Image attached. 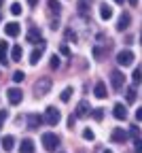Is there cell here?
Masks as SVG:
<instances>
[{
  "instance_id": "cell-1",
  "label": "cell",
  "mask_w": 142,
  "mask_h": 153,
  "mask_svg": "<svg viewBox=\"0 0 142 153\" xmlns=\"http://www.w3.org/2000/svg\"><path fill=\"white\" fill-rule=\"evenodd\" d=\"M43 147H45L47 151H55V149L59 147V136H57V134H53V132H45V134H43Z\"/></svg>"
},
{
  "instance_id": "cell-2",
  "label": "cell",
  "mask_w": 142,
  "mask_h": 153,
  "mask_svg": "<svg viewBox=\"0 0 142 153\" xmlns=\"http://www.w3.org/2000/svg\"><path fill=\"white\" fill-rule=\"evenodd\" d=\"M51 85H53V81L49 79V76H40V79L36 81V85H34L36 96H47L49 89H51Z\"/></svg>"
},
{
  "instance_id": "cell-3",
  "label": "cell",
  "mask_w": 142,
  "mask_h": 153,
  "mask_svg": "<svg viewBox=\"0 0 142 153\" xmlns=\"http://www.w3.org/2000/svg\"><path fill=\"white\" fill-rule=\"evenodd\" d=\"M59 119H62V113H59L55 106H49V108L45 111V117H43L45 123H49V126H57Z\"/></svg>"
},
{
  "instance_id": "cell-4",
  "label": "cell",
  "mask_w": 142,
  "mask_h": 153,
  "mask_svg": "<svg viewBox=\"0 0 142 153\" xmlns=\"http://www.w3.org/2000/svg\"><path fill=\"white\" fill-rule=\"evenodd\" d=\"M117 64H119V66H123V68L132 66V64H134V53H132L129 49L119 51V53H117Z\"/></svg>"
},
{
  "instance_id": "cell-5",
  "label": "cell",
  "mask_w": 142,
  "mask_h": 153,
  "mask_svg": "<svg viewBox=\"0 0 142 153\" xmlns=\"http://www.w3.org/2000/svg\"><path fill=\"white\" fill-rule=\"evenodd\" d=\"M123 83H125V74L121 70H112L110 72V85H112V89H121Z\"/></svg>"
},
{
  "instance_id": "cell-6",
  "label": "cell",
  "mask_w": 142,
  "mask_h": 153,
  "mask_svg": "<svg viewBox=\"0 0 142 153\" xmlns=\"http://www.w3.org/2000/svg\"><path fill=\"white\" fill-rule=\"evenodd\" d=\"M7 98H9V102H11V104H19V102L24 100V94H21V89L11 87V89L7 91Z\"/></svg>"
},
{
  "instance_id": "cell-7",
  "label": "cell",
  "mask_w": 142,
  "mask_h": 153,
  "mask_svg": "<svg viewBox=\"0 0 142 153\" xmlns=\"http://www.w3.org/2000/svg\"><path fill=\"white\" fill-rule=\"evenodd\" d=\"M89 113H91V106H89V102H87V100H81V102L76 104L74 117H87Z\"/></svg>"
},
{
  "instance_id": "cell-8",
  "label": "cell",
  "mask_w": 142,
  "mask_h": 153,
  "mask_svg": "<svg viewBox=\"0 0 142 153\" xmlns=\"http://www.w3.org/2000/svg\"><path fill=\"white\" fill-rule=\"evenodd\" d=\"M127 136H129V134H127L123 128H115V130H112V134H110L112 143H125V140H127Z\"/></svg>"
},
{
  "instance_id": "cell-9",
  "label": "cell",
  "mask_w": 142,
  "mask_h": 153,
  "mask_svg": "<svg viewBox=\"0 0 142 153\" xmlns=\"http://www.w3.org/2000/svg\"><path fill=\"white\" fill-rule=\"evenodd\" d=\"M43 51H45V41L38 45V49H34V51L30 53V64H32V66H36V64H38V60L43 57Z\"/></svg>"
},
{
  "instance_id": "cell-10",
  "label": "cell",
  "mask_w": 142,
  "mask_h": 153,
  "mask_svg": "<svg viewBox=\"0 0 142 153\" xmlns=\"http://www.w3.org/2000/svg\"><path fill=\"white\" fill-rule=\"evenodd\" d=\"M112 115H115V119H127V108L123 106V104H121V102H117L115 104V108H112Z\"/></svg>"
},
{
  "instance_id": "cell-11",
  "label": "cell",
  "mask_w": 142,
  "mask_h": 153,
  "mask_svg": "<svg viewBox=\"0 0 142 153\" xmlns=\"http://www.w3.org/2000/svg\"><path fill=\"white\" fill-rule=\"evenodd\" d=\"M19 32H21V28H19L17 22H9V24H4V34H7V36H17Z\"/></svg>"
},
{
  "instance_id": "cell-12",
  "label": "cell",
  "mask_w": 142,
  "mask_h": 153,
  "mask_svg": "<svg viewBox=\"0 0 142 153\" xmlns=\"http://www.w3.org/2000/svg\"><path fill=\"white\" fill-rule=\"evenodd\" d=\"M129 22H132V17H129V13H123L119 17V22H117V30L119 32H123V30H127L129 28Z\"/></svg>"
},
{
  "instance_id": "cell-13",
  "label": "cell",
  "mask_w": 142,
  "mask_h": 153,
  "mask_svg": "<svg viewBox=\"0 0 142 153\" xmlns=\"http://www.w3.org/2000/svg\"><path fill=\"white\" fill-rule=\"evenodd\" d=\"M40 123H43V117H40V115H36V113L28 115V128L30 130H38Z\"/></svg>"
},
{
  "instance_id": "cell-14",
  "label": "cell",
  "mask_w": 142,
  "mask_h": 153,
  "mask_svg": "<svg viewBox=\"0 0 142 153\" xmlns=\"http://www.w3.org/2000/svg\"><path fill=\"white\" fill-rule=\"evenodd\" d=\"M9 64V43H0V66Z\"/></svg>"
},
{
  "instance_id": "cell-15",
  "label": "cell",
  "mask_w": 142,
  "mask_h": 153,
  "mask_svg": "<svg viewBox=\"0 0 142 153\" xmlns=\"http://www.w3.org/2000/svg\"><path fill=\"white\" fill-rule=\"evenodd\" d=\"M28 43H43V34H40V30L32 28L28 32Z\"/></svg>"
},
{
  "instance_id": "cell-16",
  "label": "cell",
  "mask_w": 142,
  "mask_h": 153,
  "mask_svg": "<svg viewBox=\"0 0 142 153\" xmlns=\"http://www.w3.org/2000/svg\"><path fill=\"white\" fill-rule=\"evenodd\" d=\"M19 151H21V153H34V140L32 138H24Z\"/></svg>"
},
{
  "instance_id": "cell-17",
  "label": "cell",
  "mask_w": 142,
  "mask_h": 153,
  "mask_svg": "<svg viewBox=\"0 0 142 153\" xmlns=\"http://www.w3.org/2000/svg\"><path fill=\"white\" fill-rule=\"evenodd\" d=\"M93 94H95V98H100V100H102V98H106V85L102 83V81H98L95 83V89H93Z\"/></svg>"
},
{
  "instance_id": "cell-18",
  "label": "cell",
  "mask_w": 142,
  "mask_h": 153,
  "mask_svg": "<svg viewBox=\"0 0 142 153\" xmlns=\"http://www.w3.org/2000/svg\"><path fill=\"white\" fill-rule=\"evenodd\" d=\"M21 55H24L21 45H15V47L11 49V62H21Z\"/></svg>"
},
{
  "instance_id": "cell-19",
  "label": "cell",
  "mask_w": 142,
  "mask_h": 153,
  "mask_svg": "<svg viewBox=\"0 0 142 153\" xmlns=\"http://www.w3.org/2000/svg\"><path fill=\"white\" fill-rule=\"evenodd\" d=\"M100 17H102L104 22H108V19L112 17V7L110 4H102L100 7Z\"/></svg>"
},
{
  "instance_id": "cell-20",
  "label": "cell",
  "mask_w": 142,
  "mask_h": 153,
  "mask_svg": "<svg viewBox=\"0 0 142 153\" xmlns=\"http://www.w3.org/2000/svg\"><path fill=\"white\" fill-rule=\"evenodd\" d=\"M2 147H4V151H13L15 138H13V136H4V138H2Z\"/></svg>"
},
{
  "instance_id": "cell-21",
  "label": "cell",
  "mask_w": 142,
  "mask_h": 153,
  "mask_svg": "<svg viewBox=\"0 0 142 153\" xmlns=\"http://www.w3.org/2000/svg\"><path fill=\"white\" fill-rule=\"evenodd\" d=\"M132 81H134V87L142 83V68H136V70H134V74H132Z\"/></svg>"
},
{
  "instance_id": "cell-22",
  "label": "cell",
  "mask_w": 142,
  "mask_h": 153,
  "mask_svg": "<svg viewBox=\"0 0 142 153\" xmlns=\"http://www.w3.org/2000/svg\"><path fill=\"white\" fill-rule=\"evenodd\" d=\"M49 9H51V13H55V15L62 13V4H59L57 0H49Z\"/></svg>"
},
{
  "instance_id": "cell-23",
  "label": "cell",
  "mask_w": 142,
  "mask_h": 153,
  "mask_svg": "<svg viewBox=\"0 0 142 153\" xmlns=\"http://www.w3.org/2000/svg\"><path fill=\"white\" fill-rule=\"evenodd\" d=\"M125 98H127V102H136V87L125 89Z\"/></svg>"
},
{
  "instance_id": "cell-24",
  "label": "cell",
  "mask_w": 142,
  "mask_h": 153,
  "mask_svg": "<svg viewBox=\"0 0 142 153\" xmlns=\"http://www.w3.org/2000/svg\"><path fill=\"white\" fill-rule=\"evenodd\" d=\"M70 96H72V87H66L62 94H59V100H62V102H68V100H70Z\"/></svg>"
},
{
  "instance_id": "cell-25",
  "label": "cell",
  "mask_w": 142,
  "mask_h": 153,
  "mask_svg": "<svg viewBox=\"0 0 142 153\" xmlns=\"http://www.w3.org/2000/svg\"><path fill=\"white\" fill-rule=\"evenodd\" d=\"M91 117H93L95 121H102V117H104V108H93V111H91Z\"/></svg>"
},
{
  "instance_id": "cell-26",
  "label": "cell",
  "mask_w": 142,
  "mask_h": 153,
  "mask_svg": "<svg viewBox=\"0 0 142 153\" xmlns=\"http://www.w3.org/2000/svg\"><path fill=\"white\" fill-rule=\"evenodd\" d=\"M24 79H26L24 70H15V72H13V81H15V83H21Z\"/></svg>"
},
{
  "instance_id": "cell-27",
  "label": "cell",
  "mask_w": 142,
  "mask_h": 153,
  "mask_svg": "<svg viewBox=\"0 0 142 153\" xmlns=\"http://www.w3.org/2000/svg\"><path fill=\"white\" fill-rule=\"evenodd\" d=\"M83 138H85V140H93V138H95L93 130H89V128H87V130H83Z\"/></svg>"
},
{
  "instance_id": "cell-28",
  "label": "cell",
  "mask_w": 142,
  "mask_h": 153,
  "mask_svg": "<svg viewBox=\"0 0 142 153\" xmlns=\"http://www.w3.org/2000/svg\"><path fill=\"white\" fill-rule=\"evenodd\" d=\"M11 13H13V15H21V4H19V2H13V4H11Z\"/></svg>"
},
{
  "instance_id": "cell-29",
  "label": "cell",
  "mask_w": 142,
  "mask_h": 153,
  "mask_svg": "<svg viewBox=\"0 0 142 153\" xmlns=\"http://www.w3.org/2000/svg\"><path fill=\"white\" fill-rule=\"evenodd\" d=\"M134 149H136V153H142V140L140 138L134 140Z\"/></svg>"
},
{
  "instance_id": "cell-30",
  "label": "cell",
  "mask_w": 142,
  "mask_h": 153,
  "mask_svg": "<svg viewBox=\"0 0 142 153\" xmlns=\"http://www.w3.org/2000/svg\"><path fill=\"white\" fill-rule=\"evenodd\" d=\"M7 117H9V113L7 111H0V128L4 126V121H7Z\"/></svg>"
},
{
  "instance_id": "cell-31",
  "label": "cell",
  "mask_w": 142,
  "mask_h": 153,
  "mask_svg": "<svg viewBox=\"0 0 142 153\" xmlns=\"http://www.w3.org/2000/svg\"><path fill=\"white\" fill-rule=\"evenodd\" d=\"M51 68H59V57L57 55H51Z\"/></svg>"
},
{
  "instance_id": "cell-32",
  "label": "cell",
  "mask_w": 142,
  "mask_h": 153,
  "mask_svg": "<svg viewBox=\"0 0 142 153\" xmlns=\"http://www.w3.org/2000/svg\"><path fill=\"white\" fill-rule=\"evenodd\" d=\"M78 11H81V13L87 11V2H85V0H81V2H78Z\"/></svg>"
},
{
  "instance_id": "cell-33",
  "label": "cell",
  "mask_w": 142,
  "mask_h": 153,
  "mask_svg": "<svg viewBox=\"0 0 142 153\" xmlns=\"http://www.w3.org/2000/svg\"><path fill=\"white\" fill-rule=\"evenodd\" d=\"M74 121H76V117H74V115H70V117H68V128H70V130L74 128Z\"/></svg>"
},
{
  "instance_id": "cell-34",
  "label": "cell",
  "mask_w": 142,
  "mask_h": 153,
  "mask_svg": "<svg viewBox=\"0 0 142 153\" xmlns=\"http://www.w3.org/2000/svg\"><path fill=\"white\" fill-rule=\"evenodd\" d=\"M66 36H68V38H72V41H76V34H74L72 30H66Z\"/></svg>"
},
{
  "instance_id": "cell-35",
  "label": "cell",
  "mask_w": 142,
  "mask_h": 153,
  "mask_svg": "<svg viewBox=\"0 0 142 153\" xmlns=\"http://www.w3.org/2000/svg\"><path fill=\"white\" fill-rule=\"evenodd\" d=\"M136 119H138V121H142V106L136 111Z\"/></svg>"
},
{
  "instance_id": "cell-36",
  "label": "cell",
  "mask_w": 142,
  "mask_h": 153,
  "mask_svg": "<svg viewBox=\"0 0 142 153\" xmlns=\"http://www.w3.org/2000/svg\"><path fill=\"white\" fill-rule=\"evenodd\" d=\"M138 134H140V132H138V128H132V136H134V138H140Z\"/></svg>"
},
{
  "instance_id": "cell-37",
  "label": "cell",
  "mask_w": 142,
  "mask_h": 153,
  "mask_svg": "<svg viewBox=\"0 0 142 153\" xmlns=\"http://www.w3.org/2000/svg\"><path fill=\"white\" fill-rule=\"evenodd\" d=\"M62 53H64V55H70V49H68V47L64 45V47H62Z\"/></svg>"
},
{
  "instance_id": "cell-38",
  "label": "cell",
  "mask_w": 142,
  "mask_h": 153,
  "mask_svg": "<svg viewBox=\"0 0 142 153\" xmlns=\"http://www.w3.org/2000/svg\"><path fill=\"white\" fill-rule=\"evenodd\" d=\"M38 2H40V0H28V4H30V7H36Z\"/></svg>"
},
{
  "instance_id": "cell-39",
  "label": "cell",
  "mask_w": 142,
  "mask_h": 153,
  "mask_svg": "<svg viewBox=\"0 0 142 153\" xmlns=\"http://www.w3.org/2000/svg\"><path fill=\"white\" fill-rule=\"evenodd\" d=\"M127 2H129L132 7H136V4H138V0H127Z\"/></svg>"
},
{
  "instance_id": "cell-40",
  "label": "cell",
  "mask_w": 142,
  "mask_h": 153,
  "mask_svg": "<svg viewBox=\"0 0 142 153\" xmlns=\"http://www.w3.org/2000/svg\"><path fill=\"white\" fill-rule=\"evenodd\" d=\"M115 2H117V4H123V2H125V0H115Z\"/></svg>"
},
{
  "instance_id": "cell-41",
  "label": "cell",
  "mask_w": 142,
  "mask_h": 153,
  "mask_svg": "<svg viewBox=\"0 0 142 153\" xmlns=\"http://www.w3.org/2000/svg\"><path fill=\"white\" fill-rule=\"evenodd\" d=\"M102 153H112V151H110V149H104V151H102Z\"/></svg>"
},
{
  "instance_id": "cell-42",
  "label": "cell",
  "mask_w": 142,
  "mask_h": 153,
  "mask_svg": "<svg viewBox=\"0 0 142 153\" xmlns=\"http://www.w3.org/2000/svg\"><path fill=\"white\" fill-rule=\"evenodd\" d=\"M140 43H142V36H140Z\"/></svg>"
},
{
  "instance_id": "cell-43",
  "label": "cell",
  "mask_w": 142,
  "mask_h": 153,
  "mask_svg": "<svg viewBox=\"0 0 142 153\" xmlns=\"http://www.w3.org/2000/svg\"><path fill=\"white\" fill-rule=\"evenodd\" d=\"M0 19H2V17H0Z\"/></svg>"
}]
</instances>
